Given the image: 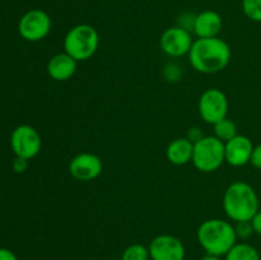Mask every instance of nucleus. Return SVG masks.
Listing matches in <instances>:
<instances>
[{
  "label": "nucleus",
  "instance_id": "1",
  "mask_svg": "<svg viewBox=\"0 0 261 260\" xmlns=\"http://www.w3.org/2000/svg\"><path fill=\"white\" fill-rule=\"evenodd\" d=\"M190 65L203 74H214L226 69L232 51L228 43L219 37L196 38L189 53Z\"/></svg>",
  "mask_w": 261,
  "mask_h": 260
},
{
  "label": "nucleus",
  "instance_id": "2",
  "mask_svg": "<svg viewBox=\"0 0 261 260\" xmlns=\"http://www.w3.org/2000/svg\"><path fill=\"white\" fill-rule=\"evenodd\" d=\"M259 206V196L247 183L234 181L224 191L223 209L231 221H251L260 211Z\"/></svg>",
  "mask_w": 261,
  "mask_h": 260
},
{
  "label": "nucleus",
  "instance_id": "3",
  "mask_svg": "<svg viewBox=\"0 0 261 260\" xmlns=\"http://www.w3.org/2000/svg\"><path fill=\"white\" fill-rule=\"evenodd\" d=\"M199 245L206 254L224 256L237 242L234 226L221 218H212L203 222L196 232Z\"/></svg>",
  "mask_w": 261,
  "mask_h": 260
},
{
  "label": "nucleus",
  "instance_id": "4",
  "mask_svg": "<svg viewBox=\"0 0 261 260\" xmlns=\"http://www.w3.org/2000/svg\"><path fill=\"white\" fill-rule=\"evenodd\" d=\"M99 46V35L91 24L74 25L64 38V51L76 61H86L96 54Z\"/></svg>",
  "mask_w": 261,
  "mask_h": 260
},
{
  "label": "nucleus",
  "instance_id": "5",
  "mask_svg": "<svg viewBox=\"0 0 261 260\" xmlns=\"http://www.w3.org/2000/svg\"><path fill=\"white\" fill-rule=\"evenodd\" d=\"M191 162L201 172H214L226 162L224 143L214 135H206L194 144Z\"/></svg>",
  "mask_w": 261,
  "mask_h": 260
},
{
  "label": "nucleus",
  "instance_id": "6",
  "mask_svg": "<svg viewBox=\"0 0 261 260\" xmlns=\"http://www.w3.org/2000/svg\"><path fill=\"white\" fill-rule=\"evenodd\" d=\"M199 114L206 124L214 125L226 119L228 114V98L218 88H208L199 98Z\"/></svg>",
  "mask_w": 261,
  "mask_h": 260
},
{
  "label": "nucleus",
  "instance_id": "7",
  "mask_svg": "<svg viewBox=\"0 0 261 260\" xmlns=\"http://www.w3.org/2000/svg\"><path fill=\"white\" fill-rule=\"evenodd\" d=\"M51 31V18L41 9H32L24 13L18 23V32L30 42L43 40Z\"/></svg>",
  "mask_w": 261,
  "mask_h": 260
},
{
  "label": "nucleus",
  "instance_id": "8",
  "mask_svg": "<svg viewBox=\"0 0 261 260\" xmlns=\"http://www.w3.org/2000/svg\"><path fill=\"white\" fill-rule=\"evenodd\" d=\"M41 137L37 130L31 125H19L15 127L10 137V147L17 157L30 161L40 153Z\"/></svg>",
  "mask_w": 261,
  "mask_h": 260
},
{
  "label": "nucleus",
  "instance_id": "9",
  "mask_svg": "<svg viewBox=\"0 0 261 260\" xmlns=\"http://www.w3.org/2000/svg\"><path fill=\"white\" fill-rule=\"evenodd\" d=\"M193 42L194 40L190 31L180 25L167 28L162 33L160 40L161 48L170 58H181L184 55H189Z\"/></svg>",
  "mask_w": 261,
  "mask_h": 260
},
{
  "label": "nucleus",
  "instance_id": "10",
  "mask_svg": "<svg viewBox=\"0 0 261 260\" xmlns=\"http://www.w3.org/2000/svg\"><path fill=\"white\" fill-rule=\"evenodd\" d=\"M152 260H184L185 246L182 241L172 235H160L148 246Z\"/></svg>",
  "mask_w": 261,
  "mask_h": 260
},
{
  "label": "nucleus",
  "instance_id": "11",
  "mask_svg": "<svg viewBox=\"0 0 261 260\" xmlns=\"http://www.w3.org/2000/svg\"><path fill=\"white\" fill-rule=\"evenodd\" d=\"M103 170V163L98 155L93 153H79L71 158L69 172L78 181H92L98 177Z\"/></svg>",
  "mask_w": 261,
  "mask_h": 260
},
{
  "label": "nucleus",
  "instance_id": "12",
  "mask_svg": "<svg viewBox=\"0 0 261 260\" xmlns=\"http://www.w3.org/2000/svg\"><path fill=\"white\" fill-rule=\"evenodd\" d=\"M252 149H254V144L251 139L246 135L237 134L236 137L224 143L226 162L233 167H242L250 163Z\"/></svg>",
  "mask_w": 261,
  "mask_h": 260
},
{
  "label": "nucleus",
  "instance_id": "13",
  "mask_svg": "<svg viewBox=\"0 0 261 260\" xmlns=\"http://www.w3.org/2000/svg\"><path fill=\"white\" fill-rule=\"evenodd\" d=\"M223 27V19L221 14L214 10H204L195 15L193 31L198 38L218 37Z\"/></svg>",
  "mask_w": 261,
  "mask_h": 260
},
{
  "label": "nucleus",
  "instance_id": "14",
  "mask_svg": "<svg viewBox=\"0 0 261 260\" xmlns=\"http://www.w3.org/2000/svg\"><path fill=\"white\" fill-rule=\"evenodd\" d=\"M76 64L78 61L64 51L61 54H56L48 60L47 73L54 81L65 82L75 74Z\"/></svg>",
  "mask_w": 261,
  "mask_h": 260
},
{
  "label": "nucleus",
  "instance_id": "15",
  "mask_svg": "<svg viewBox=\"0 0 261 260\" xmlns=\"http://www.w3.org/2000/svg\"><path fill=\"white\" fill-rule=\"evenodd\" d=\"M194 144L188 138H177L168 144L166 157L172 165L184 166L193 160Z\"/></svg>",
  "mask_w": 261,
  "mask_h": 260
},
{
  "label": "nucleus",
  "instance_id": "16",
  "mask_svg": "<svg viewBox=\"0 0 261 260\" xmlns=\"http://www.w3.org/2000/svg\"><path fill=\"white\" fill-rule=\"evenodd\" d=\"M224 260H260V254L252 245L246 242H236L224 255Z\"/></svg>",
  "mask_w": 261,
  "mask_h": 260
},
{
  "label": "nucleus",
  "instance_id": "17",
  "mask_svg": "<svg viewBox=\"0 0 261 260\" xmlns=\"http://www.w3.org/2000/svg\"><path fill=\"white\" fill-rule=\"evenodd\" d=\"M213 126H214V137H217L223 143L228 142L229 139H232V138L237 135L236 124L233 122V120L228 119V117L216 122Z\"/></svg>",
  "mask_w": 261,
  "mask_h": 260
},
{
  "label": "nucleus",
  "instance_id": "18",
  "mask_svg": "<svg viewBox=\"0 0 261 260\" xmlns=\"http://www.w3.org/2000/svg\"><path fill=\"white\" fill-rule=\"evenodd\" d=\"M149 249L142 244H133L122 252L121 260H149Z\"/></svg>",
  "mask_w": 261,
  "mask_h": 260
},
{
  "label": "nucleus",
  "instance_id": "19",
  "mask_svg": "<svg viewBox=\"0 0 261 260\" xmlns=\"http://www.w3.org/2000/svg\"><path fill=\"white\" fill-rule=\"evenodd\" d=\"M242 10L249 19L261 22V0H242Z\"/></svg>",
  "mask_w": 261,
  "mask_h": 260
},
{
  "label": "nucleus",
  "instance_id": "20",
  "mask_svg": "<svg viewBox=\"0 0 261 260\" xmlns=\"http://www.w3.org/2000/svg\"><path fill=\"white\" fill-rule=\"evenodd\" d=\"M234 231H236L237 239L247 240L254 233V227H252L251 221L236 222V224H234Z\"/></svg>",
  "mask_w": 261,
  "mask_h": 260
},
{
  "label": "nucleus",
  "instance_id": "21",
  "mask_svg": "<svg viewBox=\"0 0 261 260\" xmlns=\"http://www.w3.org/2000/svg\"><path fill=\"white\" fill-rule=\"evenodd\" d=\"M163 75L167 79L168 82H177L181 76V69L177 64L175 63H168L165 66V70H163Z\"/></svg>",
  "mask_w": 261,
  "mask_h": 260
},
{
  "label": "nucleus",
  "instance_id": "22",
  "mask_svg": "<svg viewBox=\"0 0 261 260\" xmlns=\"http://www.w3.org/2000/svg\"><path fill=\"white\" fill-rule=\"evenodd\" d=\"M250 163H251L255 168H259V170H261V143L260 144L255 145L254 149H252Z\"/></svg>",
  "mask_w": 261,
  "mask_h": 260
},
{
  "label": "nucleus",
  "instance_id": "23",
  "mask_svg": "<svg viewBox=\"0 0 261 260\" xmlns=\"http://www.w3.org/2000/svg\"><path fill=\"white\" fill-rule=\"evenodd\" d=\"M204 137H205V135L203 134V132H201L200 127H191V129L189 130L188 137L186 138H188V139L190 140L193 144H195V143H198L199 140L203 139Z\"/></svg>",
  "mask_w": 261,
  "mask_h": 260
},
{
  "label": "nucleus",
  "instance_id": "24",
  "mask_svg": "<svg viewBox=\"0 0 261 260\" xmlns=\"http://www.w3.org/2000/svg\"><path fill=\"white\" fill-rule=\"evenodd\" d=\"M28 167V160H24V158H19L17 157L15 158L14 163H13V168H14L15 172L18 173H22L27 170Z\"/></svg>",
  "mask_w": 261,
  "mask_h": 260
},
{
  "label": "nucleus",
  "instance_id": "25",
  "mask_svg": "<svg viewBox=\"0 0 261 260\" xmlns=\"http://www.w3.org/2000/svg\"><path fill=\"white\" fill-rule=\"evenodd\" d=\"M0 260H18V257L17 255L13 251H10L9 249L0 247Z\"/></svg>",
  "mask_w": 261,
  "mask_h": 260
},
{
  "label": "nucleus",
  "instance_id": "26",
  "mask_svg": "<svg viewBox=\"0 0 261 260\" xmlns=\"http://www.w3.org/2000/svg\"><path fill=\"white\" fill-rule=\"evenodd\" d=\"M252 227H254V232L257 235H261V211L257 212L251 219Z\"/></svg>",
  "mask_w": 261,
  "mask_h": 260
},
{
  "label": "nucleus",
  "instance_id": "27",
  "mask_svg": "<svg viewBox=\"0 0 261 260\" xmlns=\"http://www.w3.org/2000/svg\"><path fill=\"white\" fill-rule=\"evenodd\" d=\"M199 260H221V257L216 256V255H211V254H206L205 256L200 257Z\"/></svg>",
  "mask_w": 261,
  "mask_h": 260
},
{
  "label": "nucleus",
  "instance_id": "28",
  "mask_svg": "<svg viewBox=\"0 0 261 260\" xmlns=\"http://www.w3.org/2000/svg\"><path fill=\"white\" fill-rule=\"evenodd\" d=\"M0 200H2V191H0Z\"/></svg>",
  "mask_w": 261,
  "mask_h": 260
},
{
  "label": "nucleus",
  "instance_id": "29",
  "mask_svg": "<svg viewBox=\"0 0 261 260\" xmlns=\"http://www.w3.org/2000/svg\"><path fill=\"white\" fill-rule=\"evenodd\" d=\"M83 260H93V259H83Z\"/></svg>",
  "mask_w": 261,
  "mask_h": 260
}]
</instances>
